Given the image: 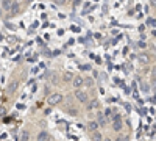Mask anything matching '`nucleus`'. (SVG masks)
I'll return each instance as SVG.
<instances>
[{"label": "nucleus", "mask_w": 156, "mask_h": 141, "mask_svg": "<svg viewBox=\"0 0 156 141\" xmlns=\"http://www.w3.org/2000/svg\"><path fill=\"white\" fill-rule=\"evenodd\" d=\"M61 100H62V96H61V94H58V93H53V94H50V96H48V99H47L48 105H58Z\"/></svg>", "instance_id": "nucleus-1"}, {"label": "nucleus", "mask_w": 156, "mask_h": 141, "mask_svg": "<svg viewBox=\"0 0 156 141\" xmlns=\"http://www.w3.org/2000/svg\"><path fill=\"white\" fill-rule=\"evenodd\" d=\"M75 97L81 102V104H87V94L83 91V89H78L76 88V91H75Z\"/></svg>", "instance_id": "nucleus-2"}, {"label": "nucleus", "mask_w": 156, "mask_h": 141, "mask_svg": "<svg viewBox=\"0 0 156 141\" xmlns=\"http://www.w3.org/2000/svg\"><path fill=\"white\" fill-rule=\"evenodd\" d=\"M137 61L140 63V65H148L150 63V55H147V54H139L137 55Z\"/></svg>", "instance_id": "nucleus-3"}, {"label": "nucleus", "mask_w": 156, "mask_h": 141, "mask_svg": "<svg viewBox=\"0 0 156 141\" xmlns=\"http://www.w3.org/2000/svg\"><path fill=\"white\" fill-rule=\"evenodd\" d=\"M98 127H100L98 121H90V122H87V129H89L90 132H95V130H98Z\"/></svg>", "instance_id": "nucleus-4"}, {"label": "nucleus", "mask_w": 156, "mask_h": 141, "mask_svg": "<svg viewBox=\"0 0 156 141\" xmlns=\"http://www.w3.org/2000/svg\"><path fill=\"white\" fill-rule=\"evenodd\" d=\"M100 107V102L97 100V99H94L92 102H89V104L86 105V108H87V111H90V110H94V108H98Z\"/></svg>", "instance_id": "nucleus-5"}, {"label": "nucleus", "mask_w": 156, "mask_h": 141, "mask_svg": "<svg viewBox=\"0 0 156 141\" xmlns=\"http://www.w3.org/2000/svg\"><path fill=\"white\" fill-rule=\"evenodd\" d=\"M83 83H84V79H83V77H75V79L72 80V85H73L75 88H80Z\"/></svg>", "instance_id": "nucleus-6"}, {"label": "nucleus", "mask_w": 156, "mask_h": 141, "mask_svg": "<svg viewBox=\"0 0 156 141\" xmlns=\"http://www.w3.org/2000/svg\"><path fill=\"white\" fill-rule=\"evenodd\" d=\"M90 139H92V141H103L101 133H100L98 130H95V132H90Z\"/></svg>", "instance_id": "nucleus-7"}, {"label": "nucleus", "mask_w": 156, "mask_h": 141, "mask_svg": "<svg viewBox=\"0 0 156 141\" xmlns=\"http://www.w3.org/2000/svg\"><path fill=\"white\" fill-rule=\"evenodd\" d=\"M73 79H75V75H73L72 72H64V74H62V80H64V82H67V83L72 82Z\"/></svg>", "instance_id": "nucleus-8"}, {"label": "nucleus", "mask_w": 156, "mask_h": 141, "mask_svg": "<svg viewBox=\"0 0 156 141\" xmlns=\"http://www.w3.org/2000/svg\"><path fill=\"white\" fill-rule=\"evenodd\" d=\"M37 141H50V135L47 132H41L37 135Z\"/></svg>", "instance_id": "nucleus-9"}, {"label": "nucleus", "mask_w": 156, "mask_h": 141, "mask_svg": "<svg viewBox=\"0 0 156 141\" xmlns=\"http://www.w3.org/2000/svg\"><path fill=\"white\" fill-rule=\"evenodd\" d=\"M122 127H123L122 121H112V129H114L115 132H119V130H122Z\"/></svg>", "instance_id": "nucleus-10"}, {"label": "nucleus", "mask_w": 156, "mask_h": 141, "mask_svg": "<svg viewBox=\"0 0 156 141\" xmlns=\"http://www.w3.org/2000/svg\"><path fill=\"white\" fill-rule=\"evenodd\" d=\"M12 5V0H2V8L3 9H11Z\"/></svg>", "instance_id": "nucleus-11"}, {"label": "nucleus", "mask_w": 156, "mask_h": 141, "mask_svg": "<svg viewBox=\"0 0 156 141\" xmlns=\"http://www.w3.org/2000/svg\"><path fill=\"white\" fill-rule=\"evenodd\" d=\"M11 16H14V14H17V13H19V5L17 3H12V6H11Z\"/></svg>", "instance_id": "nucleus-12"}, {"label": "nucleus", "mask_w": 156, "mask_h": 141, "mask_svg": "<svg viewBox=\"0 0 156 141\" xmlns=\"http://www.w3.org/2000/svg\"><path fill=\"white\" fill-rule=\"evenodd\" d=\"M50 80H51V83H53V85H58V74L56 72H51L50 74Z\"/></svg>", "instance_id": "nucleus-13"}, {"label": "nucleus", "mask_w": 156, "mask_h": 141, "mask_svg": "<svg viewBox=\"0 0 156 141\" xmlns=\"http://www.w3.org/2000/svg\"><path fill=\"white\" fill-rule=\"evenodd\" d=\"M97 118H98L97 121H98V124H100V125H106V119H105V116H103L101 113H98V116H97Z\"/></svg>", "instance_id": "nucleus-14"}, {"label": "nucleus", "mask_w": 156, "mask_h": 141, "mask_svg": "<svg viewBox=\"0 0 156 141\" xmlns=\"http://www.w3.org/2000/svg\"><path fill=\"white\" fill-rule=\"evenodd\" d=\"M83 85H86L87 88H92L94 86V80L92 79H84V83Z\"/></svg>", "instance_id": "nucleus-15"}, {"label": "nucleus", "mask_w": 156, "mask_h": 141, "mask_svg": "<svg viewBox=\"0 0 156 141\" xmlns=\"http://www.w3.org/2000/svg\"><path fill=\"white\" fill-rule=\"evenodd\" d=\"M28 138H30L28 132H23V133H22V136H20V141H28Z\"/></svg>", "instance_id": "nucleus-16"}, {"label": "nucleus", "mask_w": 156, "mask_h": 141, "mask_svg": "<svg viewBox=\"0 0 156 141\" xmlns=\"http://www.w3.org/2000/svg\"><path fill=\"white\" fill-rule=\"evenodd\" d=\"M151 79H153V80H156V66L151 69Z\"/></svg>", "instance_id": "nucleus-17"}, {"label": "nucleus", "mask_w": 156, "mask_h": 141, "mask_svg": "<svg viewBox=\"0 0 156 141\" xmlns=\"http://www.w3.org/2000/svg\"><path fill=\"white\" fill-rule=\"evenodd\" d=\"M147 24H148V25H151V27H154V25H156V20H154V19H148V20H147Z\"/></svg>", "instance_id": "nucleus-18"}, {"label": "nucleus", "mask_w": 156, "mask_h": 141, "mask_svg": "<svg viewBox=\"0 0 156 141\" xmlns=\"http://www.w3.org/2000/svg\"><path fill=\"white\" fill-rule=\"evenodd\" d=\"M112 121H122V116L120 114H115V116L112 118Z\"/></svg>", "instance_id": "nucleus-19"}, {"label": "nucleus", "mask_w": 156, "mask_h": 141, "mask_svg": "<svg viewBox=\"0 0 156 141\" xmlns=\"http://www.w3.org/2000/svg\"><path fill=\"white\" fill-rule=\"evenodd\" d=\"M55 2H56V5H64V3H66V0H55Z\"/></svg>", "instance_id": "nucleus-20"}, {"label": "nucleus", "mask_w": 156, "mask_h": 141, "mask_svg": "<svg viewBox=\"0 0 156 141\" xmlns=\"http://www.w3.org/2000/svg\"><path fill=\"white\" fill-rule=\"evenodd\" d=\"M16 86H17V83H12V85L9 86V91H14V89H16Z\"/></svg>", "instance_id": "nucleus-21"}, {"label": "nucleus", "mask_w": 156, "mask_h": 141, "mask_svg": "<svg viewBox=\"0 0 156 141\" xmlns=\"http://www.w3.org/2000/svg\"><path fill=\"white\" fill-rule=\"evenodd\" d=\"M148 2H150V5H151V6H154V8H156V0H148Z\"/></svg>", "instance_id": "nucleus-22"}, {"label": "nucleus", "mask_w": 156, "mask_h": 141, "mask_svg": "<svg viewBox=\"0 0 156 141\" xmlns=\"http://www.w3.org/2000/svg\"><path fill=\"white\" fill-rule=\"evenodd\" d=\"M100 77H101L103 80H106V79H108V77H106V74H105V72H101V74H100Z\"/></svg>", "instance_id": "nucleus-23"}, {"label": "nucleus", "mask_w": 156, "mask_h": 141, "mask_svg": "<svg viewBox=\"0 0 156 141\" xmlns=\"http://www.w3.org/2000/svg\"><path fill=\"white\" fill-rule=\"evenodd\" d=\"M80 2H81V0H73V5H78Z\"/></svg>", "instance_id": "nucleus-24"}, {"label": "nucleus", "mask_w": 156, "mask_h": 141, "mask_svg": "<svg viewBox=\"0 0 156 141\" xmlns=\"http://www.w3.org/2000/svg\"><path fill=\"white\" fill-rule=\"evenodd\" d=\"M0 114H5V108H0Z\"/></svg>", "instance_id": "nucleus-25"}, {"label": "nucleus", "mask_w": 156, "mask_h": 141, "mask_svg": "<svg viewBox=\"0 0 156 141\" xmlns=\"http://www.w3.org/2000/svg\"><path fill=\"white\" fill-rule=\"evenodd\" d=\"M34 0H25V3H33Z\"/></svg>", "instance_id": "nucleus-26"}, {"label": "nucleus", "mask_w": 156, "mask_h": 141, "mask_svg": "<svg viewBox=\"0 0 156 141\" xmlns=\"http://www.w3.org/2000/svg\"><path fill=\"white\" fill-rule=\"evenodd\" d=\"M117 141H126V138H119V139H117Z\"/></svg>", "instance_id": "nucleus-27"}, {"label": "nucleus", "mask_w": 156, "mask_h": 141, "mask_svg": "<svg viewBox=\"0 0 156 141\" xmlns=\"http://www.w3.org/2000/svg\"><path fill=\"white\" fill-rule=\"evenodd\" d=\"M103 141H111V139H109V138H105V139H103Z\"/></svg>", "instance_id": "nucleus-28"}]
</instances>
